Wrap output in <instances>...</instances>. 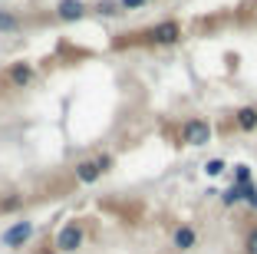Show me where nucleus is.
<instances>
[{
    "label": "nucleus",
    "mask_w": 257,
    "mask_h": 254,
    "mask_svg": "<svg viewBox=\"0 0 257 254\" xmlns=\"http://www.w3.org/2000/svg\"><path fill=\"white\" fill-rule=\"evenodd\" d=\"M30 238H33V221H27V218H23V221H14L7 231L0 234V244H4V247H14V251H17V247H23Z\"/></svg>",
    "instance_id": "obj_1"
},
{
    "label": "nucleus",
    "mask_w": 257,
    "mask_h": 254,
    "mask_svg": "<svg viewBox=\"0 0 257 254\" xmlns=\"http://www.w3.org/2000/svg\"><path fill=\"white\" fill-rule=\"evenodd\" d=\"M182 139L188 145H208L211 142V126H208L204 119H188L182 126Z\"/></svg>",
    "instance_id": "obj_2"
},
{
    "label": "nucleus",
    "mask_w": 257,
    "mask_h": 254,
    "mask_svg": "<svg viewBox=\"0 0 257 254\" xmlns=\"http://www.w3.org/2000/svg\"><path fill=\"white\" fill-rule=\"evenodd\" d=\"M79 244H83V228L76 221L63 224V231L56 234V247H60V251H76Z\"/></svg>",
    "instance_id": "obj_3"
},
{
    "label": "nucleus",
    "mask_w": 257,
    "mask_h": 254,
    "mask_svg": "<svg viewBox=\"0 0 257 254\" xmlns=\"http://www.w3.org/2000/svg\"><path fill=\"white\" fill-rule=\"evenodd\" d=\"M178 37H182V27H178L175 20H162V23H155V27H152V40H155V43H162V46L175 43Z\"/></svg>",
    "instance_id": "obj_4"
},
{
    "label": "nucleus",
    "mask_w": 257,
    "mask_h": 254,
    "mask_svg": "<svg viewBox=\"0 0 257 254\" xmlns=\"http://www.w3.org/2000/svg\"><path fill=\"white\" fill-rule=\"evenodd\" d=\"M56 17H60V20H83L86 17L83 0H60V4H56Z\"/></svg>",
    "instance_id": "obj_5"
},
{
    "label": "nucleus",
    "mask_w": 257,
    "mask_h": 254,
    "mask_svg": "<svg viewBox=\"0 0 257 254\" xmlns=\"http://www.w3.org/2000/svg\"><path fill=\"white\" fill-rule=\"evenodd\" d=\"M76 179L83 182V185H92V182L102 179V168L96 165V158H86V162L76 165Z\"/></svg>",
    "instance_id": "obj_6"
},
{
    "label": "nucleus",
    "mask_w": 257,
    "mask_h": 254,
    "mask_svg": "<svg viewBox=\"0 0 257 254\" xmlns=\"http://www.w3.org/2000/svg\"><path fill=\"white\" fill-rule=\"evenodd\" d=\"M195 241H198V234H195V228H188V224H182V228L175 231V247H178V251H191Z\"/></svg>",
    "instance_id": "obj_7"
},
{
    "label": "nucleus",
    "mask_w": 257,
    "mask_h": 254,
    "mask_svg": "<svg viewBox=\"0 0 257 254\" xmlns=\"http://www.w3.org/2000/svg\"><path fill=\"white\" fill-rule=\"evenodd\" d=\"M237 129H244V132H254V129H257V106H244V109H237Z\"/></svg>",
    "instance_id": "obj_8"
},
{
    "label": "nucleus",
    "mask_w": 257,
    "mask_h": 254,
    "mask_svg": "<svg viewBox=\"0 0 257 254\" xmlns=\"http://www.w3.org/2000/svg\"><path fill=\"white\" fill-rule=\"evenodd\" d=\"M30 79H33V66L30 63H17V66H10V82H14V86H27Z\"/></svg>",
    "instance_id": "obj_9"
},
{
    "label": "nucleus",
    "mask_w": 257,
    "mask_h": 254,
    "mask_svg": "<svg viewBox=\"0 0 257 254\" xmlns=\"http://www.w3.org/2000/svg\"><path fill=\"white\" fill-rule=\"evenodd\" d=\"M96 10H99V17H119V14H122L119 0H99Z\"/></svg>",
    "instance_id": "obj_10"
},
{
    "label": "nucleus",
    "mask_w": 257,
    "mask_h": 254,
    "mask_svg": "<svg viewBox=\"0 0 257 254\" xmlns=\"http://www.w3.org/2000/svg\"><path fill=\"white\" fill-rule=\"evenodd\" d=\"M0 30H4V33L20 30V17H17V14H7V10H0Z\"/></svg>",
    "instance_id": "obj_11"
},
{
    "label": "nucleus",
    "mask_w": 257,
    "mask_h": 254,
    "mask_svg": "<svg viewBox=\"0 0 257 254\" xmlns=\"http://www.w3.org/2000/svg\"><path fill=\"white\" fill-rule=\"evenodd\" d=\"M221 202H224V205H237V202H244V188H241V185H231L224 195H221Z\"/></svg>",
    "instance_id": "obj_12"
},
{
    "label": "nucleus",
    "mask_w": 257,
    "mask_h": 254,
    "mask_svg": "<svg viewBox=\"0 0 257 254\" xmlns=\"http://www.w3.org/2000/svg\"><path fill=\"white\" fill-rule=\"evenodd\" d=\"M234 185H250V168H247V165H237V168H234Z\"/></svg>",
    "instance_id": "obj_13"
},
{
    "label": "nucleus",
    "mask_w": 257,
    "mask_h": 254,
    "mask_svg": "<svg viewBox=\"0 0 257 254\" xmlns=\"http://www.w3.org/2000/svg\"><path fill=\"white\" fill-rule=\"evenodd\" d=\"M244 251L257 254V228H250V231H247V238H244Z\"/></svg>",
    "instance_id": "obj_14"
},
{
    "label": "nucleus",
    "mask_w": 257,
    "mask_h": 254,
    "mask_svg": "<svg viewBox=\"0 0 257 254\" xmlns=\"http://www.w3.org/2000/svg\"><path fill=\"white\" fill-rule=\"evenodd\" d=\"M204 172H208V175L214 179V175H221V172H224V162H221V158H211V162L204 165Z\"/></svg>",
    "instance_id": "obj_15"
},
{
    "label": "nucleus",
    "mask_w": 257,
    "mask_h": 254,
    "mask_svg": "<svg viewBox=\"0 0 257 254\" xmlns=\"http://www.w3.org/2000/svg\"><path fill=\"white\" fill-rule=\"evenodd\" d=\"M145 4H149V0H119V7H122V10H142Z\"/></svg>",
    "instance_id": "obj_16"
}]
</instances>
